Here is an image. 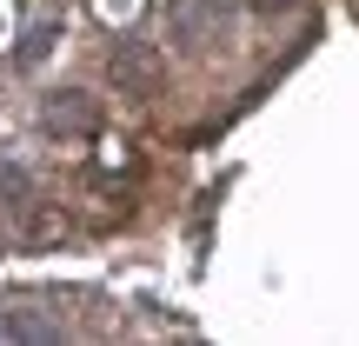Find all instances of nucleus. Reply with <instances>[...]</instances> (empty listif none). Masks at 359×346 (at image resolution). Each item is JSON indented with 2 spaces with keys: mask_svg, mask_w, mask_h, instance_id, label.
<instances>
[{
  "mask_svg": "<svg viewBox=\"0 0 359 346\" xmlns=\"http://www.w3.org/2000/svg\"><path fill=\"white\" fill-rule=\"evenodd\" d=\"M226 34V0H173V40L180 47H213Z\"/></svg>",
  "mask_w": 359,
  "mask_h": 346,
  "instance_id": "nucleus-1",
  "label": "nucleus"
},
{
  "mask_svg": "<svg viewBox=\"0 0 359 346\" xmlns=\"http://www.w3.org/2000/svg\"><path fill=\"white\" fill-rule=\"evenodd\" d=\"M40 127L47 133H93L100 127V107H93L87 93H53V100L40 107Z\"/></svg>",
  "mask_w": 359,
  "mask_h": 346,
  "instance_id": "nucleus-2",
  "label": "nucleus"
},
{
  "mask_svg": "<svg viewBox=\"0 0 359 346\" xmlns=\"http://www.w3.org/2000/svg\"><path fill=\"white\" fill-rule=\"evenodd\" d=\"M114 80H120V87H133V93H154L160 87V60L147 47H120L114 53Z\"/></svg>",
  "mask_w": 359,
  "mask_h": 346,
  "instance_id": "nucleus-3",
  "label": "nucleus"
},
{
  "mask_svg": "<svg viewBox=\"0 0 359 346\" xmlns=\"http://www.w3.org/2000/svg\"><path fill=\"white\" fill-rule=\"evenodd\" d=\"M53 40H60V20H40L34 34H27V47H20V67H40L53 53Z\"/></svg>",
  "mask_w": 359,
  "mask_h": 346,
  "instance_id": "nucleus-4",
  "label": "nucleus"
},
{
  "mask_svg": "<svg viewBox=\"0 0 359 346\" xmlns=\"http://www.w3.org/2000/svg\"><path fill=\"white\" fill-rule=\"evenodd\" d=\"M253 7H266V13H280V7H293V0H253Z\"/></svg>",
  "mask_w": 359,
  "mask_h": 346,
  "instance_id": "nucleus-5",
  "label": "nucleus"
},
{
  "mask_svg": "<svg viewBox=\"0 0 359 346\" xmlns=\"http://www.w3.org/2000/svg\"><path fill=\"white\" fill-rule=\"evenodd\" d=\"M0 340H7V313H0Z\"/></svg>",
  "mask_w": 359,
  "mask_h": 346,
  "instance_id": "nucleus-6",
  "label": "nucleus"
}]
</instances>
